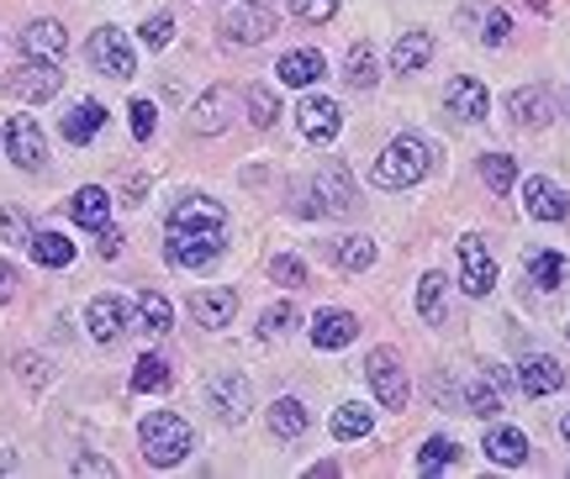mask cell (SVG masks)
Listing matches in <instances>:
<instances>
[{"mask_svg": "<svg viewBox=\"0 0 570 479\" xmlns=\"http://www.w3.org/2000/svg\"><path fill=\"white\" fill-rule=\"evenodd\" d=\"M428 169H433V148H428L417 132H402V138L386 142V153L375 159L370 180L381 184V190H412V184L423 180Z\"/></svg>", "mask_w": 570, "mask_h": 479, "instance_id": "1", "label": "cell"}, {"mask_svg": "<svg viewBox=\"0 0 570 479\" xmlns=\"http://www.w3.org/2000/svg\"><path fill=\"white\" fill-rule=\"evenodd\" d=\"M138 438H142V459L154 463V469H175V463L196 448L190 421H180L175 411H154V417H142Z\"/></svg>", "mask_w": 570, "mask_h": 479, "instance_id": "2", "label": "cell"}, {"mask_svg": "<svg viewBox=\"0 0 570 479\" xmlns=\"http://www.w3.org/2000/svg\"><path fill=\"white\" fill-rule=\"evenodd\" d=\"M223 248L227 227H169V238H164V253L175 269H206V263H217Z\"/></svg>", "mask_w": 570, "mask_h": 479, "instance_id": "3", "label": "cell"}, {"mask_svg": "<svg viewBox=\"0 0 570 479\" xmlns=\"http://www.w3.org/2000/svg\"><path fill=\"white\" fill-rule=\"evenodd\" d=\"M85 59H90V69H101L111 80H132L138 74V53H132L122 27H96L90 42H85Z\"/></svg>", "mask_w": 570, "mask_h": 479, "instance_id": "4", "label": "cell"}, {"mask_svg": "<svg viewBox=\"0 0 570 479\" xmlns=\"http://www.w3.org/2000/svg\"><path fill=\"white\" fill-rule=\"evenodd\" d=\"M312 196H317V206H312V211H323V217H354V211H360L354 180H348V169H344L338 159L317 169V180H312Z\"/></svg>", "mask_w": 570, "mask_h": 479, "instance_id": "5", "label": "cell"}, {"mask_svg": "<svg viewBox=\"0 0 570 479\" xmlns=\"http://www.w3.org/2000/svg\"><path fill=\"white\" fill-rule=\"evenodd\" d=\"M365 375H370V385H375L381 406H391V411H407L412 385H407V369H402V359H396L391 348H375V353H370V359H365Z\"/></svg>", "mask_w": 570, "mask_h": 479, "instance_id": "6", "label": "cell"}, {"mask_svg": "<svg viewBox=\"0 0 570 479\" xmlns=\"http://www.w3.org/2000/svg\"><path fill=\"white\" fill-rule=\"evenodd\" d=\"M63 84V69L53 59H27L21 69H11V80H6V90L17 100H27V106H38V100H53Z\"/></svg>", "mask_w": 570, "mask_h": 479, "instance_id": "7", "label": "cell"}, {"mask_svg": "<svg viewBox=\"0 0 570 479\" xmlns=\"http://www.w3.org/2000/svg\"><path fill=\"white\" fill-rule=\"evenodd\" d=\"M460 285H465V296H491V285H497V259L481 238H460Z\"/></svg>", "mask_w": 570, "mask_h": 479, "instance_id": "8", "label": "cell"}, {"mask_svg": "<svg viewBox=\"0 0 570 479\" xmlns=\"http://www.w3.org/2000/svg\"><path fill=\"white\" fill-rule=\"evenodd\" d=\"M550 117H554V100L544 84H523V90L508 96V121L518 132H539V127H550Z\"/></svg>", "mask_w": 570, "mask_h": 479, "instance_id": "9", "label": "cell"}, {"mask_svg": "<svg viewBox=\"0 0 570 479\" xmlns=\"http://www.w3.org/2000/svg\"><path fill=\"white\" fill-rule=\"evenodd\" d=\"M6 153L17 169H42L48 159V142H42V127L32 117H11L6 121Z\"/></svg>", "mask_w": 570, "mask_h": 479, "instance_id": "10", "label": "cell"}, {"mask_svg": "<svg viewBox=\"0 0 570 479\" xmlns=\"http://www.w3.org/2000/svg\"><path fill=\"white\" fill-rule=\"evenodd\" d=\"M127 321H132V306L122 296H96L85 306V327H90L96 342H117L127 332Z\"/></svg>", "mask_w": 570, "mask_h": 479, "instance_id": "11", "label": "cell"}, {"mask_svg": "<svg viewBox=\"0 0 570 479\" xmlns=\"http://www.w3.org/2000/svg\"><path fill=\"white\" fill-rule=\"evenodd\" d=\"M296 127H302L306 142H333L338 127H344V111H338L327 96H306L302 106H296Z\"/></svg>", "mask_w": 570, "mask_h": 479, "instance_id": "12", "label": "cell"}, {"mask_svg": "<svg viewBox=\"0 0 570 479\" xmlns=\"http://www.w3.org/2000/svg\"><path fill=\"white\" fill-rule=\"evenodd\" d=\"M233 90L227 84H212L196 106H190V132H202V138H217V132H227V121H233Z\"/></svg>", "mask_w": 570, "mask_h": 479, "instance_id": "13", "label": "cell"}, {"mask_svg": "<svg viewBox=\"0 0 570 479\" xmlns=\"http://www.w3.org/2000/svg\"><path fill=\"white\" fill-rule=\"evenodd\" d=\"M269 32H275V17H269L265 11V0H259V6H248V0H238V6H233V11H227V21H223V38L227 42H265Z\"/></svg>", "mask_w": 570, "mask_h": 479, "instance_id": "14", "label": "cell"}, {"mask_svg": "<svg viewBox=\"0 0 570 479\" xmlns=\"http://www.w3.org/2000/svg\"><path fill=\"white\" fill-rule=\"evenodd\" d=\"M17 48L27 53V59H63V48H69V32H63L53 17H42V21H27L17 32Z\"/></svg>", "mask_w": 570, "mask_h": 479, "instance_id": "15", "label": "cell"}, {"mask_svg": "<svg viewBox=\"0 0 570 479\" xmlns=\"http://www.w3.org/2000/svg\"><path fill=\"white\" fill-rule=\"evenodd\" d=\"M206 400H212L217 421H227V427H238L248 417V385L238 375H217V380L206 385Z\"/></svg>", "mask_w": 570, "mask_h": 479, "instance_id": "16", "label": "cell"}, {"mask_svg": "<svg viewBox=\"0 0 570 479\" xmlns=\"http://www.w3.org/2000/svg\"><path fill=\"white\" fill-rule=\"evenodd\" d=\"M360 338V321H354V311H344V306H327V311H317L312 317V342L317 348H348V342Z\"/></svg>", "mask_w": 570, "mask_h": 479, "instance_id": "17", "label": "cell"}, {"mask_svg": "<svg viewBox=\"0 0 570 479\" xmlns=\"http://www.w3.org/2000/svg\"><path fill=\"white\" fill-rule=\"evenodd\" d=\"M523 211H529L533 221H566L570 200H566V190H560L554 180H544V174H533V180L523 184Z\"/></svg>", "mask_w": 570, "mask_h": 479, "instance_id": "18", "label": "cell"}, {"mask_svg": "<svg viewBox=\"0 0 570 479\" xmlns=\"http://www.w3.org/2000/svg\"><path fill=\"white\" fill-rule=\"evenodd\" d=\"M190 317L202 321V327H212V332H223L227 321L238 317V290H196L190 296Z\"/></svg>", "mask_w": 570, "mask_h": 479, "instance_id": "19", "label": "cell"}, {"mask_svg": "<svg viewBox=\"0 0 570 479\" xmlns=\"http://www.w3.org/2000/svg\"><path fill=\"white\" fill-rule=\"evenodd\" d=\"M444 106H449V111H454L460 121H481V117L491 111V96H487V84H481V80L460 74V80H449Z\"/></svg>", "mask_w": 570, "mask_h": 479, "instance_id": "20", "label": "cell"}, {"mask_svg": "<svg viewBox=\"0 0 570 479\" xmlns=\"http://www.w3.org/2000/svg\"><path fill=\"white\" fill-rule=\"evenodd\" d=\"M518 385H523V396H554V390L566 385V369H560L550 353H539V359H523Z\"/></svg>", "mask_w": 570, "mask_h": 479, "instance_id": "21", "label": "cell"}, {"mask_svg": "<svg viewBox=\"0 0 570 479\" xmlns=\"http://www.w3.org/2000/svg\"><path fill=\"white\" fill-rule=\"evenodd\" d=\"M487 459L502 463V469H518V463H529V438L518 432V427H497V432H487Z\"/></svg>", "mask_w": 570, "mask_h": 479, "instance_id": "22", "label": "cell"}, {"mask_svg": "<svg viewBox=\"0 0 570 479\" xmlns=\"http://www.w3.org/2000/svg\"><path fill=\"white\" fill-rule=\"evenodd\" d=\"M275 69H281V84H296V90H306V84L323 80L327 63H323V53H317V48H296V53H285Z\"/></svg>", "mask_w": 570, "mask_h": 479, "instance_id": "23", "label": "cell"}, {"mask_svg": "<svg viewBox=\"0 0 570 479\" xmlns=\"http://www.w3.org/2000/svg\"><path fill=\"white\" fill-rule=\"evenodd\" d=\"M101 127H106V106H101V100H80V106L63 117V138L75 142V148H85V142L96 138Z\"/></svg>", "mask_w": 570, "mask_h": 479, "instance_id": "24", "label": "cell"}, {"mask_svg": "<svg viewBox=\"0 0 570 479\" xmlns=\"http://www.w3.org/2000/svg\"><path fill=\"white\" fill-rule=\"evenodd\" d=\"M69 217L80 221V227H90V232H101L106 217H111V196H106L101 184H85L80 196L69 200Z\"/></svg>", "mask_w": 570, "mask_h": 479, "instance_id": "25", "label": "cell"}, {"mask_svg": "<svg viewBox=\"0 0 570 479\" xmlns=\"http://www.w3.org/2000/svg\"><path fill=\"white\" fill-rule=\"evenodd\" d=\"M428 59H433V38L428 32H407V38H396V48H391V69L396 74H417Z\"/></svg>", "mask_w": 570, "mask_h": 479, "instance_id": "26", "label": "cell"}, {"mask_svg": "<svg viewBox=\"0 0 570 479\" xmlns=\"http://www.w3.org/2000/svg\"><path fill=\"white\" fill-rule=\"evenodd\" d=\"M32 259L42 263V269H69L75 263V242L63 238V232H32Z\"/></svg>", "mask_w": 570, "mask_h": 479, "instance_id": "27", "label": "cell"}, {"mask_svg": "<svg viewBox=\"0 0 570 479\" xmlns=\"http://www.w3.org/2000/svg\"><path fill=\"white\" fill-rule=\"evenodd\" d=\"M269 432H275V438H302L306 432V406L302 400H275V406H269Z\"/></svg>", "mask_w": 570, "mask_h": 479, "instance_id": "28", "label": "cell"}, {"mask_svg": "<svg viewBox=\"0 0 570 479\" xmlns=\"http://www.w3.org/2000/svg\"><path fill=\"white\" fill-rule=\"evenodd\" d=\"M132 390H138V396H159V390H169V363H164L159 353H142L138 369H132Z\"/></svg>", "mask_w": 570, "mask_h": 479, "instance_id": "29", "label": "cell"}, {"mask_svg": "<svg viewBox=\"0 0 570 479\" xmlns=\"http://www.w3.org/2000/svg\"><path fill=\"white\" fill-rule=\"evenodd\" d=\"M344 80L354 84V90H375V80H381V69H375V53H370V42H354L348 48V69Z\"/></svg>", "mask_w": 570, "mask_h": 479, "instance_id": "30", "label": "cell"}, {"mask_svg": "<svg viewBox=\"0 0 570 479\" xmlns=\"http://www.w3.org/2000/svg\"><path fill=\"white\" fill-rule=\"evenodd\" d=\"M138 317H142V327H148L154 338H164V332L175 327V311H169V300H164L159 290H142L138 296Z\"/></svg>", "mask_w": 570, "mask_h": 479, "instance_id": "31", "label": "cell"}, {"mask_svg": "<svg viewBox=\"0 0 570 479\" xmlns=\"http://www.w3.org/2000/svg\"><path fill=\"white\" fill-rule=\"evenodd\" d=\"M529 280L539 285V290H560V280H566V259H560V253H550V248L529 253Z\"/></svg>", "mask_w": 570, "mask_h": 479, "instance_id": "32", "label": "cell"}, {"mask_svg": "<svg viewBox=\"0 0 570 479\" xmlns=\"http://www.w3.org/2000/svg\"><path fill=\"white\" fill-rule=\"evenodd\" d=\"M454 459H460V442L454 438H428L423 448H417V469H423V475H439V469H449Z\"/></svg>", "mask_w": 570, "mask_h": 479, "instance_id": "33", "label": "cell"}, {"mask_svg": "<svg viewBox=\"0 0 570 479\" xmlns=\"http://www.w3.org/2000/svg\"><path fill=\"white\" fill-rule=\"evenodd\" d=\"M370 427H375V421H370L365 406H338V411H333V438H338V442L370 438Z\"/></svg>", "mask_w": 570, "mask_h": 479, "instance_id": "34", "label": "cell"}, {"mask_svg": "<svg viewBox=\"0 0 570 479\" xmlns=\"http://www.w3.org/2000/svg\"><path fill=\"white\" fill-rule=\"evenodd\" d=\"M417 317L444 321V275H423V285H417Z\"/></svg>", "mask_w": 570, "mask_h": 479, "instance_id": "35", "label": "cell"}, {"mask_svg": "<svg viewBox=\"0 0 570 479\" xmlns=\"http://www.w3.org/2000/svg\"><path fill=\"white\" fill-rule=\"evenodd\" d=\"M481 180L491 184V196H508L512 180H518V169H512L508 153H487V159H481Z\"/></svg>", "mask_w": 570, "mask_h": 479, "instance_id": "36", "label": "cell"}, {"mask_svg": "<svg viewBox=\"0 0 570 479\" xmlns=\"http://www.w3.org/2000/svg\"><path fill=\"white\" fill-rule=\"evenodd\" d=\"M0 242H11V248H27L32 242V221L21 206H0Z\"/></svg>", "mask_w": 570, "mask_h": 479, "instance_id": "37", "label": "cell"}, {"mask_svg": "<svg viewBox=\"0 0 570 479\" xmlns=\"http://www.w3.org/2000/svg\"><path fill=\"white\" fill-rule=\"evenodd\" d=\"M338 263H344L348 275H365L370 263H375V242L370 238H344L338 242Z\"/></svg>", "mask_w": 570, "mask_h": 479, "instance_id": "38", "label": "cell"}, {"mask_svg": "<svg viewBox=\"0 0 570 479\" xmlns=\"http://www.w3.org/2000/svg\"><path fill=\"white\" fill-rule=\"evenodd\" d=\"M244 100H248V121H254V127H275V117H281V106H275V96H269L265 84H248Z\"/></svg>", "mask_w": 570, "mask_h": 479, "instance_id": "39", "label": "cell"}, {"mask_svg": "<svg viewBox=\"0 0 570 479\" xmlns=\"http://www.w3.org/2000/svg\"><path fill=\"white\" fill-rule=\"evenodd\" d=\"M296 321H302V317H296V306H291V300H281V306H269L265 317H259V338H285Z\"/></svg>", "mask_w": 570, "mask_h": 479, "instance_id": "40", "label": "cell"}, {"mask_svg": "<svg viewBox=\"0 0 570 479\" xmlns=\"http://www.w3.org/2000/svg\"><path fill=\"white\" fill-rule=\"evenodd\" d=\"M142 48H154V53H159V48H169V38H175V17H169V11H159V17H148L142 21Z\"/></svg>", "mask_w": 570, "mask_h": 479, "instance_id": "41", "label": "cell"}, {"mask_svg": "<svg viewBox=\"0 0 570 479\" xmlns=\"http://www.w3.org/2000/svg\"><path fill=\"white\" fill-rule=\"evenodd\" d=\"M269 275H275V285H285V290H302V285H306V263L296 259V253H281V259L269 263Z\"/></svg>", "mask_w": 570, "mask_h": 479, "instance_id": "42", "label": "cell"}, {"mask_svg": "<svg viewBox=\"0 0 570 479\" xmlns=\"http://www.w3.org/2000/svg\"><path fill=\"white\" fill-rule=\"evenodd\" d=\"M127 121H132V138L148 142V138H154V121H159L154 100H132V106H127Z\"/></svg>", "mask_w": 570, "mask_h": 479, "instance_id": "43", "label": "cell"}, {"mask_svg": "<svg viewBox=\"0 0 570 479\" xmlns=\"http://www.w3.org/2000/svg\"><path fill=\"white\" fill-rule=\"evenodd\" d=\"M291 11L302 21H312V27H323V21L338 11V0H291Z\"/></svg>", "mask_w": 570, "mask_h": 479, "instance_id": "44", "label": "cell"}, {"mask_svg": "<svg viewBox=\"0 0 570 479\" xmlns=\"http://www.w3.org/2000/svg\"><path fill=\"white\" fill-rule=\"evenodd\" d=\"M508 32H512L508 11H491L487 27H481V42H487V48H502V42H508Z\"/></svg>", "mask_w": 570, "mask_h": 479, "instance_id": "45", "label": "cell"}, {"mask_svg": "<svg viewBox=\"0 0 570 479\" xmlns=\"http://www.w3.org/2000/svg\"><path fill=\"white\" fill-rule=\"evenodd\" d=\"M96 248H101V259H117V253H122V232H117V227H101V242H96Z\"/></svg>", "mask_w": 570, "mask_h": 479, "instance_id": "46", "label": "cell"}, {"mask_svg": "<svg viewBox=\"0 0 570 479\" xmlns=\"http://www.w3.org/2000/svg\"><path fill=\"white\" fill-rule=\"evenodd\" d=\"M11 296H17V269H11V263H0V306H6Z\"/></svg>", "mask_w": 570, "mask_h": 479, "instance_id": "47", "label": "cell"}, {"mask_svg": "<svg viewBox=\"0 0 570 479\" xmlns=\"http://www.w3.org/2000/svg\"><path fill=\"white\" fill-rule=\"evenodd\" d=\"M75 475H111V463H106V459H90V453H85V459H75Z\"/></svg>", "mask_w": 570, "mask_h": 479, "instance_id": "48", "label": "cell"}, {"mask_svg": "<svg viewBox=\"0 0 570 479\" xmlns=\"http://www.w3.org/2000/svg\"><path fill=\"white\" fill-rule=\"evenodd\" d=\"M21 363V380H32V385H42V369H38V363L42 359H17Z\"/></svg>", "mask_w": 570, "mask_h": 479, "instance_id": "49", "label": "cell"}, {"mask_svg": "<svg viewBox=\"0 0 570 479\" xmlns=\"http://www.w3.org/2000/svg\"><path fill=\"white\" fill-rule=\"evenodd\" d=\"M142 190H148V180H127V206H138V200H142Z\"/></svg>", "mask_w": 570, "mask_h": 479, "instance_id": "50", "label": "cell"}, {"mask_svg": "<svg viewBox=\"0 0 570 479\" xmlns=\"http://www.w3.org/2000/svg\"><path fill=\"white\" fill-rule=\"evenodd\" d=\"M560 432H566V442H570V417H566V421H560Z\"/></svg>", "mask_w": 570, "mask_h": 479, "instance_id": "51", "label": "cell"}, {"mask_svg": "<svg viewBox=\"0 0 570 479\" xmlns=\"http://www.w3.org/2000/svg\"><path fill=\"white\" fill-rule=\"evenodd\" d=\"M248 6H259V0H248Z\"/></svg>", "mask_w": 570, "mask_h": 479, "instance_id": "52", "label": "cell"}, {"mask_svg": "<svg viewBox=\"0 0 570 479\" xmlns=\"http://www.w3.org/2000/svg\"><path fill=\"white\" fill-rule=\"evenodd\" d=\"M566 332H570V327H566Z\"/></svg>", "mask_w": 570, "mask_h": 479, "instance_id": "53", "label": "cell"}]
</instances>
